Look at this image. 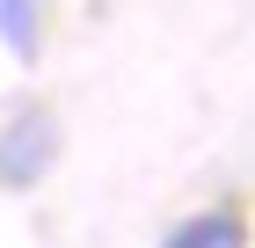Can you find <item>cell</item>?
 <instances>
[{"label":"cell","mask_w":255,"mask_h":248,"mask_svg":"<svg viewBox=\"0 0 255 248\" xmlns=\"http://www.w3.org/2000/svg\"><path fill=\"white\" fill-rule=\"evenodd\" d=\"M168 248H241V219L234 212H204V219H190Z\"/></svg>","instance_id":"6da1fadb"},{"label":"cell","mask_w":255,"mask_h":248,"mask_svg":"<svg viewBox=\"0 0 255 248\" xmlns=\"http://www.w3.org/2000/svg\"><path fill=\"white\" fill-rule=\"evenodd\" d=\"M0 22H7V37L29 44V15H22V0H0Z\"/></svg>","instance_id":"7a4b0ae2"}]
</instances>
